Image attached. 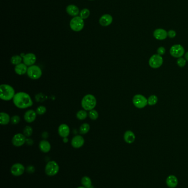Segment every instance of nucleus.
<instances>
[{"instance_id": "nucleus-1", "label": "nucleus", "mask_w": 188, "mask_h": 188, "mask_svg": "<svg viewBox=\"0 0 188 188\" xmlns=\"http://www.w3.org/2000/svg\"><path fill=\"white\" fill-rule=\"evenodd\" d=\"M13 104L15 106L20 109H26L32 106L33 102L30 96L25 92L15 93L13 99Z\"/></svg>"}, {"instance_id": "nucleus-2", "label": "nucleus", "mask_w": 188, "mask_h": 188, "mask_svg": "<svg viewBox=\"0 0 188 188\" xmlns=\"http://www.w3.org/2000/svg\"><path fill=\"white\" fill-rule=\"evenodd\" d=\"M14 88L9 84H2L0 86V97L4 101L13 100L15 96Z\"/></svg>"}, {"instance_id": "nucleus-3", "label": "nucleus", "mask_w": 188, "mask_h": 188, "mask_svg": "<svg viewBox=\"0 0 188 188\" xmlns=\"http://www.w3.org/2000/svg\"><path fill=\"white\" fill-rule=\"evenodd\" d=\"M97 105V99L92 94H87L81 101V106L84 110H93Z\"/></svg>"}, {"instance_id": "nucleus-4", "label": "nucleus", "mask_w": 188, "mask_h": 188, "mask_svg": "<svg viewBox=\"0 0 188 188\" xmlns=\"http://www.w3.org/2000/svg\"><path fill=\"white\" fill-rule=\"evenodd\" d=\"M84 25V19L78 16H76L72 18L70 23L71 29L76 32H78L82 30Z\"/></svg>"}, {"instance_id": "nucleus-5", "label": "nucleus", "mask_w": 188, "mask_h": 188, "mask_svg": "<svg viewBox=\"0 0 188 188\" xmlns=\"http://www.w3.org/2000/svg\"><path fill=\"white\" fill-rule=\"evenodd\" d=\"M27 74L28 77L32 79H38L42 77V69L36 65L29 66L28 68Z\"/></svg>"}, {"instance_id": "nucleus-6", "label": "nucleus", "mask_w": 188, "mask_h": 188, "mask_svg": "<svg viewBox=\"0 0 188 188\" xmlns=\"http://www.w3.org/2000/svg\"><path fill=\"white\" fill-rule=\"evenodd\" d=\"M132 103L136 107L139 109L145 107L148 104L147 99L141 94H136L133 97Z\"/></svg>"}, {"instance_id": "nucleus-7", "label": "nucleus", "mask_w": 188, "mask_h": 188, "mask_svg": "<svg viewBox=\"0 0 188 188\" xmlns=\"http://www.w3.org/2000/svg\"><path fill=\"white\" fill-rule=\"evenodd\" d=\"M59 166L56 162L51 161L48 162L45 168V173L49 176H54L59 172Z\"/></svg>"}, {"instance_id": "nucleus-8", "label": "nucleus", "mask_w": 188, "mask_h": 188, "mask_svg": "<svg viewBox=\"0 0 188 188\" xmlns=\"http://www.w3.org/2000/svg\"><path fill=\"white\" fill-rule=\"evenodd\" d=\"M149 63L151 68L153 69L159 68L163 63V57L158 54H155L150 57Z\"/></svg>"}, {"instance_id": "nucleus-9", "label": "nucleus", "mask_w": 188, "mask_h": 188, "mask_svg": "<svg viewBox=\"0 0 188 188\" xmlns=\"http://www.w3.org/2000/svg\"><path fill=\"white\" fill-rule=\"evenodd\" d=\"M170 55L174 58H179L184 54L185 50L183 46L180 44L174 45L170 48L169 50Z\"/></svg>"}, {"instance_id": "nucleus-10", "label": "nucleus", "mask_w": 188, "mask_h": 188, "mask_svg": "<svg viewBox=\"0 0 188 188\" xmlns=\"http://www.w3.org/2000/svg\"><path fill=\"white\" fill-rule=\"evenodd\" d=\"M26 137L23 134L18 133L13 136L12 138V144L16 147H20L26 143Z\"/></svg>"}, {"instance_id": "nucleus-11", "label": "nucleus", "mask_w": 188, "mask_h": 188, "mask_svg": "<svg viewBox=\"0 0 188 188\" xmlns=\"http://www.w3.org/2000/svg\"><path fill=\"white\" fill-rule=\"evenodd\" d=\"M25 168L23 164L17 163L13 164L11 167V172L12 174V175L15 176H20L22 175L24 172Z\"/></svg>"}, {"instance_id": "nucleus-12", "label": "nucleus", "mask_w": 188, "mask_h": 188, "mask_svg": "<svg viewBox=\"0 0 188 188\" xmlns=\"http://www.w3.org/2000/svg\"><path fill=\"white\" fill-rule=\"evenodd\" d=\"M36 61V54L33 53H28L23 56V62L27 66L34 65V63Z\"/></svg>"}, {"instance_id": "nucleus-13", "label": "nucleus", "mask_w": 188, "mask_h": 188, "mask_svg": "<svg viewBox=\"0 0 188 188\" xmlns=\"http://www.w3.org/2000/svg\"><path fill=\"white\" fill-rule=\"evenodd\" d=\"M84 143V137L80 135H76L72 138L71 140V145L75 149H79L81 147Z\"/></svg>"}, {"instance_id": "nucleus-14", "label": "nucleus", "mask_w": 188, "mask_h": 188, "mask_svg": "<svg viewBox=\"0 0 188 188\" xmlns=\"http://www.w3.org/2000/svg\"><path fill=\"white\" fill-rule=\"evenodd\" d=\"M153 36L158 40H164L168 37V32L163 29H157L153 32Z\"/></svg>"}, {"instance_id": "nucleus-15", "label": "nucleus", "mask_w": 188, "mask_h": 188, "mask_svg": "<svg viewBox=\"0 0 188 188\" xmlns=\"http://www.w3.org/2000/svg\"><path fill=\"white\" fill-rule=\"evenodd\" d=\"M70 133V129L66 124H61L58 128V133L61 137H67Z\"/></svg>"}, {"instance_id": "nucleus-16", "label": "nucleus", "mask_w": 188, "mask_h": 188, "mask_svg": "<svg viewBox=\"0 0 188 188\" xmlns=\"http://www.w3.org/2000/svg\"><path fill=\"white\" fill-rule=\"evenodd\" d=\"M36 111L33 110H27L24 115V119L25 121L27 123H32L36 120Z\"/></svg>"}, {"instance_id": "nucleus-17", "label": "nucleus", "mask_w": 188, "mask_h": 188, "mask_svg": "<svg viewBox=\"0 0 188 188\" xmlns=\"http://www.w3.org/2000/svg\"><path fill=\"white\" fill-rule=\"evenodd\" d=\"M113 21V17L108 14L104 15L99 19V24L103 27H108L111 24Z\"/></svg>"}, {"instance_id": "nucleus-18", "label": "nucleus", "mask_w": 188, "mask_h": 188, "mask_svg": "<svg viewBox=\"0 0 188 188\" xmlns=\"http://www.w3.org/2000/svg\"><path fill=\"white\" fill-rule=\"evenodd\" d=\"M166 184L169 188H175L178 184V180L174 175H170L166 179Z\"/></svg>"}, {"instance_id": "nucleus-19", "label": "nucleus", "mask_w": 188, "mask_h": 188, "mask_svg": "<svg viewBox=\"0 0 188 188\" xmlns=\"http://www.w3.org/2000/svg\"><path fill=\"white\" fill-rule=\"evenodd\" d=\"M28 68L27 65H26L24 63H21L18 65L15 66V73L19 75L25 74L27 73Z\"/></svg>"}, {"instance_id": "nucleus-20", "label": "nucleus", "mask_w": 188, "mask_h": 188, "mask_svg": "<svg viewBox=\"0 0 188 188\" xmlns=\"http://www.w3.org/2000/svg\"><path fill=\"white\" fill-rule=\"evenodd\" d=\"M135 135L134 132L131 130H128L126 131L124 135V139L126 143H133L135 140Z\"/></svg>"}, {"instance_id": "nucleus-21", "label": "nucleus", "mask_w": 188, "mask_h": 188, "mask_svg": "<svg viewBox=\"0 0 188 188\" xmlns=\"http://www.w3.org/2000/svg\"><path fill=\"white\" fill-rule=\"evenodd\" d=\"M39 149L44 153L49 152L51 150V145L48 141L43 140L39 143Z\"/></svg>"}, {"instance_id": "nucleus-22", "label": "nucleus", "mask_w": 188, "mask_h": 188, "mask_svg": "<svg viewBox=\"0 0 188 188\" xmlns=\"http://www.w3.org/2000/svg\"><path fill=\"white\" fill-rule=\"evenodd\" d=\"M66 12L69 15L76 17L79 14L80 11L77 7L73 5H70L66 7Z\"/></svg>"}, {"instance_id": "nucleus-23", "label": "nucleus", "mask_w": 188, "mask_h": 188, "mask_svg": "<svg viewBox=\"0 0 188 188\" xmlns=\"http://www.w3.org/2000/svg\"><path fill=\"white\" fill-rule=\"evenodd\" d=\"M11 122V118L9 114L6 112H1L0 123L1 125H7Z\"/></svg>"}, {"instance_id": "nucleus-24", "label": "nucleus", "mask_w": 188, "mask_h": 188, "mask_svg": "<svg viewBox=\"0 0 188 188\" xmlns=\"http://www.w3.org/2000/svg\"><path fill=\"white\" fill-rule=\"evenodd\" d=\"M81 183L85 188H91L92 187V180L88 176H84L81 179Z\"/></svg>"}, {"instance_id": "nucleus-25", "label": "nucleus", "mask_w": 188, "mask_h": 188, "mask_svg": "<svg viewBox=\"0 0 188 188\" xmlns=\"http://www.w3.org/2000/svg\"><path fill=\"white\" fill-rule=\"evenodd\" d=\"M90 130V125L88 123H84L80 127V133L81 134H86Z\"/></svg>"}, {"instance_id": "nucleus-26", "label": "nucleus", "mask_w": 188, "mask_h": 188, "mask_svg": "<svg viewBox=\"0 0 188 188\" xmlns=\"http://www.w3.org/2000/svg\"><path fill=\"white\" fill-rule=\"evenodd\" d=\"M87 116H88V113L87 112V110H84L78 111L77 113L76 114V117L78 120H85Z\"/></svg>"}, {"instance_id": "nucleus-27", "label": "nucleus", "mask_w": 188, "mask_h": 188, "mask_svg": "<svg viewBox=\"0 0 188 188\" xmlns=\"http://www.w3.org/2000/svg\"><path fill=\"white\" fill-rule=\"evenodd\" d=\"M22 60H23V59H22V58L20 56L15 55V56H12L11 57V62L12 64L17 66V65H18V64L22 63Z\"/></svg>"}, {"instance_id": "nucleus-28", "label": "nucleus", "mask_w": 188, "mask_h": 188, "mask_svg": "<svg viewBox=\"0 0 188 188\" xmlns=\"http://www.w3.org/2000/svg\"><path fill=\"white\" fill-rule=\"evenodd\" d=\"M157 102H158V97L155 95H152L147 99L148 104L149 106L155 105L157 103Z\"/></svg>"}, {"instance_id": "nucleus-29", "label": "nucleus", "mask_w": 188, "mask_h": 188, "mask_svg": "<svg viewBox=\"0 0 188 188\" xmlns=\"http://www.w3.org/2000/svg\"><path fill=\"white\" fill-rule=\"evenodd\" d=\"M90 15V10L87 8H84L80 13V17L83 19H86L89 17Z\"/></svg>"}, {"instance_id": "nucleus-30", "label": "nucleus", "mask_w": 188, "mask_h": 188, "mask_svg": "<svg viewBox=\"0 0 188 188\" xmlns=\"http://www.w3.org/2000/svg\"><path fill=\"white\" fill-rule=\"evenodd\" d=\"M88 116L90 117V119L95 120H97V118H98V113L97 110L93 109V110H90L88 113Z\"/></svg>"}, {"instance_id": "nucleus-31", "label": "nucleus", "mask_w": 188, "mask_h": 188, "mask_svg": "<svg viewBox=\"0 0 188 188\" xmlns=\"http://www.w3.org/2000/svg\"><path fill=\"white\" fill-rule=\"evenodd\" d=\"M33 133V129L29 125H27L23 130V134L26 137H30Z\"/></svg>"}, {"instance_id": "nucleus-32", "label": "nucleus", "mask_w": 188, "mask_h": 188, "mask_svg": "<svg viewBox=\"0 0 188 188\" xmlns=\"http://www.w3.org/2000/svg\"><path fill=\"white\" fill-rule=\"evenodd\" d=\"M46 112V108L44 106H40L36 110V113L38 115H43Z\"/></svg>"}, {"instance_id": "nucleus-33", "label": "nucleus", "mask_w": 188, "mask_h": 188, "mask_svg": "<svg viewBox=\"0 0 188 188\" xmlns=\"http://www.w3.org/2000/svg\"><path fill=\"white\" fill-rule=\"evenodd\" d=\"M176 63L177 65L179 66L180 68H183L184 67H185L186 64V60L185 58H183L182 57H180L177 61H176Z\"/></svg>"}, {"instance_id": "nucleus-34", "label": "nucleus", "mask_w": 188, "mask_h": 188, "mask_svg": "<svg viewBox=\"0 0 188 188\" xmlns=\"http://www.w3.org/2000/svg\"><path fill=\"white\" fill-rule=\"evenodd\" d=\"M20 120H21L20 117L18 115H15L11 118V122L13 125L18 124L20 122Z\"/></svg>"}, {"instance_id": "nucleus-35", "label": "nucleus", "mask_w": 188, "mask_h": 188, "mask_svg": "<svg viewBox=\"0 0 188 188\" xmlns=\"http://www.w3.org/2000/svg\"><path fill=\"white\" fill-rule=\"evenodd\" d=\"M157 52L159 55L162 56L166 53V48L163 46H161V47L158 48V49L157 50Z\"/></svg>"}, {"instance_id": "nucleus-36", "label": "nucleus", "mask_w": 188, "mask_h": 188, "mask_svg": "<svg viewBox=\"0 0 188 188\" xmlns=\"http://www.w3.org/2000/svg\"><path fill=\"white\" fill-rule=\"evenodd\" d=\"M176 32L174 30H170L168 31V36L171 39L174 38L176 36Z\"/></svg>"}, {"instance_id": "nucleus-37", "label": "nucleus", "mask_w": 188, "mask_h": 188, "mask_svg": "<svg viewBox=\"0 0 188 188\" xmlns=\"http://www.w3.org/2000/svg\"><path fill=\"white\" fill-rule=\"evenodd\" d=\"M27 172H29V173H33V172H34L35 168H34V167H33V166H29L27 168Z\"/></svg>"}, {"instance_id": "nucleus-38", "label": "nucleus", "mask_w": 188, "mask_h": 188, "mask_svg": "<svg viewBox=\"0 0 188 188\" xmlns=\"http://www.w3.org/2000/svg\"><path fill=\"white\" fill-rule=\"evenodd\" d=\"M26 143H27L28 145H32L33 143V141L32 139H28L26 140Z\"/></svg>"}, {"instance_id": "nucleus-39", "label": "nucleus", "mask_w": 188, "mask_h": 188, "mask_svg": "<svg viewBox=\"0 0 188 188\" xmlns=\"http://www.w3.org/2000/svg\"><path fill=\"white\" fill-rule=\"evenodd\" d=\"M185 59L186 60V61L188 62V52H187L186 54H185Z\"/></svg>"}, {"instance_id": "nucleus-40", "label": "nucleus", "mask_w": 188, "mask_h": 188, "mask_svg": "<svg viewBox=\"0 0 188 188\" xmlns=\"http://www.w3.org/2000/svg\"><path fill=\"white\" fill-rule=\"evenodd\" d=\"M63 142L65 143H67L68 142V139L67 138V137H64L63 139Z\"/></svg>"}, {"instance_id": "nucleus-41", "label": "nucleus", "mask_w": 188, "mask_h": 188, "mask_svg": "<svg viewBox=\"0 0 188 188\" xmlns=\"http://www.w3.org/2000/svg\"><path fill=\"white\" fill-rule=\"evenodd\" d=\"M77 188H85L84 186H79V187H78Z\"/></svg>"}, {"instance_id": "nucleus-42", "label": "nucleus", "mask_w": 188, "mask_h": 188, "mask_svg": "<svg viewBox=\"0 0 188 188\" xmlns=\"http://www.w3.org/2000/svg\"><path fill=\"white\" fill-rule=\"evenodd\" d=\"M91 1H92V0H91Z\"/></svg>"}]
</instances>
